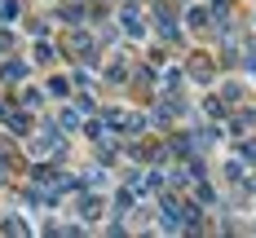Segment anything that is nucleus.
<instances>
[{
  "label": "nucleus",
  "instance_id": "7ed1b4c3",
  "mask_svg": "<svg viewBox=\"0 0 256 238\" xmlns=\"http://www.w3.org/2000/svg\"><path fill=\"white\" fill-rule=\"evenodd\" d=\"M226 177L243 185V177H248V159H243V155H238V159H230V163H226Z\"/></svg>",
  "mask_w": 256,
  "mask_h": 238
},
{
  "label": "nucleus",
  "instance_id": "6e6552de",
  "mask_svg": "<svg viewBox=\"0 0 256 238\" xmlns=\"http://www.w3.org/2000/svg\"><path fill=\"white\" fill-rule=\"evenodd\" d=\"M71 49H76V53H88V31H71Z\"/></svg>",
  "mask_w": 256,
  "mask_h": 238
},
{
  "label": "nucleus",
  "instance_id": "9b49d317",
  "mask_svg": "<svg viewBox=\"0 0 256 238\" xmlns=\"http://www.w3.org/2000/svg\"><path fill=\"white\" fill-rule=\"evenodd\" d=\"M238 155L248 159V163H256V141H243V146H238Z\"/></svg>",
  "mask_w": 256,
  "mask_h": 238
},
{
  "label": "nucleus",
  "instance_id": "1a4fd4ad",
  "mask_svg": "<svg viewBox=\"0 0 256 238\" xmlns=\"http://www.w3.org/2000/svg\"><path fill=\"white\" fill-rule=\"evenodd\" d=\"M190 75H194V79H212V66H208V57H199V62L190 66Z\"/></svg>",
  "mask_w": 256,
  "mask_h": 238
},
{
  "label": "nucleus",
  "instance_id": "0eeeda50",
  "mask_svg": "<svg viewBox=\"0 0 256 238\" xmlns=\"http://www.w3.org/2000/svg\"><path fill=\"white\" fill-rule=\"evenodd\" d=\"M22 102H26V110H36V106H44V93H40V88H26Z\"/></svg>",
  "mask_w": 256,
  "mask_h": 238
},
{
  "label": "nucleus",
  "instance_id": "20e7f679",
  "mask_svg": "<svg viewBox=\"0 0 256 238\" xmlns=\"http://www.w3.org/2000/svg\"><path fill=\"white\" fill-rule=\"evenodd\" d=\"M0 79L18 84V79H26V66H22V62H4V71H0Z\"/></svg>",
  "mask_w": 256,
  "mask_h": 238
},
{
  "label": "nucleus",
  "instance_id": "39448f33",
  "mask_svg": "<svg viewBox=\"0 0 256 238\" xmlns=\"http://www.w3.org/2000/svg\"><path fill=\"white\" fill-rule=\"evenodd\" d=\"M84 221H98L102 216V199H84V212H80Z\"/></svg>",
  "mask_w": 256,
  "mask_h": 238
},
{
  "label": "nucleus",
  "instance_id": "9d476101",
  "mask_svg": "<svg viewBox=\"0 0 256 238\" xmlns=\"http://www.w3.org/2000/svg\"><path fill=\"white\" fill-rule=\"evenodd\" d=\"M204 110H208V115H212V119H221V110H226V106L216 102V97H208V102H204Z\"/></svg>",
  "mask_w": 256,
  "mask_h": 238
},
{
  "label": "nucleus",
  "instance_id": "f03ea898",
  "mask_svg": "<svg viewBox=\"0 0 256 238\" xmlns=\"http://www.w3.org/2000/svg\"><path fill=\"white\" fill-rule=\"evenodd\" d=\"M124 31H128V40H142V35H146V22H142L137 9H128V13H124Z\"/></svg>",
  "mask_w": 256,
  "mask_h": 238
},
{
  "label": "nucleus",
  "instance_id": "f257e3e1",
  "mask_svg": "<svg viewBox=\"0 0 256 238\" xmlns=\"http://www.w3.org/2000/svg\"><path fill=\"white\" fill-rule=\"evenodd\" d=\"M26 150H31L36 159L58 155V150H62V132H58V128H40L36 137H31V141H26Z\"/></svg>",
  "mask_w": 256,
  "mask_h": 238
},
{
  "label": "nucleus",
  "instance_id": "423d86ee",
  "mask_svg": "<svg viewBox=\"0 0 256 238\" xmlns=\"http://www.w3.org/2000/svg\"><path fill=\"white\" fill-rule=\"evenodd\" d=\"M58 124H62V128L71 132V128H80V110H71V106H66V110H62V119H58Z\"/></svg>",
  "mask_w": 256,
  "mask_h": 238
}]
</instances>
